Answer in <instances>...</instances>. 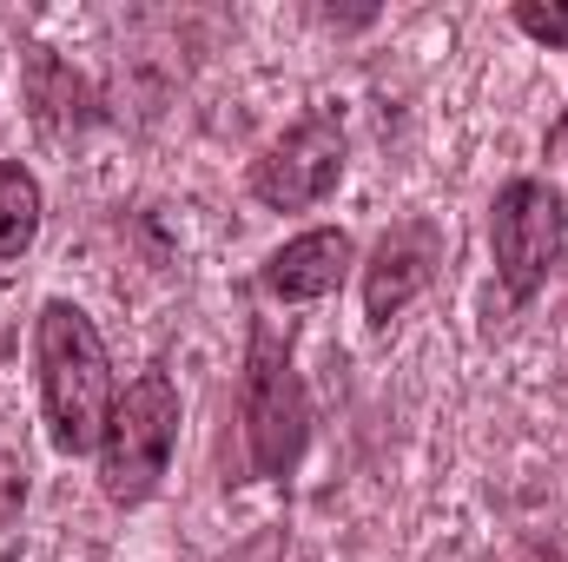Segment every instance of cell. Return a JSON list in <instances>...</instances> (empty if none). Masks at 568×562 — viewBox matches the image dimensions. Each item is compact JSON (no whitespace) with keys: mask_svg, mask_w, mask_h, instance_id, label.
Segmentation results:
<instances>
[{"mask_svg":"<svg viewBox=\"0 0 568 562\" xmlns=\"http://www.w3.org/2000/svg\"><path fill=\"white\" fill-rule=\"evenodd\" d=\"M33 364H40V411H47V436L60 456H87L100 450L106 418L120 404L113 391V358L93 331V318L67 298H47L33 318Z\"/></svg>","mask_w":568,"mask_h":562,"instance_id":"cell-1","label":"cell"},{"mask_svg":"<svg viewBox=\"0 0 568 562\" xmlns=\"http://www.w3.org/2000/svg\"><path fill=\"white\" fill-rule=\"evenodd\" d=\"M172 443H179V384L165 371H140L100 436V490L120 510H140L159 490V476L172 470Z\"/></svg>","mask_w":568,"mask_h":562,"instance_id":"cell-2","label":"cell"},{"mask_svg":"<svg viewBox=\"0 0 568 562\" xmlns=\"http://www.w3.org/2000/svg\"><path fill=\"white\" fill-rule=\"evenodd\" d=\"M489 252L503 291L529 304L568 252V199L549 179H509L489 205Z\"/></svg>","mask_w":568,"mask_h":562,"instance_id":"cell-3","label":"cell"},{"mask_svg":"<svg viewBox=\"0 0 568 562\" xmlns=\"http://www.w3.org/2000/svg\"><path fill=\"white\" fill-rule=\"evenodd\" d=\"M311 436V398L304 378L291 364V344H278L265 324L252 331V358H245V443H252V470L258 476H291Z\"/></svg>","mask_w":568,"mask_h":562,"instance_id":"cell-4","label":"cell"},{"mask_svg":"<svg viewBox=\"0 0 568 562\" xmlns=\"http://www.w3.org/2000/svg\"><path fill=\"white\" fill-rule=\"evenodd\" d=\"M337 179H344V127H337V113H304L252 165V199L272 205V212H304V205L331 199Z\"/></svg>","mask_w":568,"mask_h":562,"instance_id":"cell-5","label":"cell"},{"mask_svg":"<svg viewBox=\"0 0 568 562\" xmlns=\"http://www.w3.org/2000/svg\"><path fill=\"white\" fill-rule=\"evenodd\" d=\"M436 265H443V232H436V219H404V225H390V232L377 239L371 265H364V311H371V324H390L417 291H429Z\"/></svg>","mask_w":568,"mask_h":562,"instance_id":"cell-6","label":"cell"},{"mask_svg":"<svg viewBox=\"0 0 568 562\" xmlns=\"http://www.w3.org/2000/svg\"><path fill=\"white\" fill-rule=\"evenodd\" d=\"M351 259H357L351 232H331V225H317V232H297L291 245H278V252L265 259L258 284H265L278 304H311V298H331V291L344 284Z\"/></svg>","mask_w":568,"mask_h":562,"instance_id":"cell-7","label":"cell"},{"mask_svg":"<svg viewBox=\"0 0 568 562\" xmlns=\"http://www.w3.org/2000/svg\"><path fill=\"white\" fill-rule=\"evenodd\" d=\"M27 100H33V120H40L53 140L80 133V127L93 120L87 87H80V80H73V67H60L53 53H33V60H27Z\"/></svg>","mask_w":568,"mask_h":562,"instance_id":"cell-8","label":"cell"},{"mask_svg":"<svg viewBox=\"0 0 568 562\" xmlns=\"http://www.w3.org/2000/svg\"><path fill=\"white\" fill-rule=\"evenodd\" d=\"M40 239V179L27 165H0V259H20Z\"/></svg>","mask_w":568,"mask_h":562,"instance_id":"cell-9","label":"cell"},{"mask_svg":"<svg viewBox=\"0 0 568 562\" xmlns=\"http://www.w3.org/2000/svg\"><path fill=\"white\" fill-rule=\"evenodd\" d=\"M516 27L529 40H542V47H568V0H523Z\"/></svg>","mask_w":568,"mask_h":562,"instance_id":"cell-10","label":"cell"},{"mask_svg":"<svg viewBox=\"0 0 568 562\" xmlns=\"http://www.w3.org/2000/svg\"><path fill=\"white\" fill-rule=\"evenodd\" d=\"M549 159H562V165H568V113L549 127Z\"/></svg>","mask_w":568,"mask_h":562,"instance_id":"cell-11","label":"cell"}]
</instances>
